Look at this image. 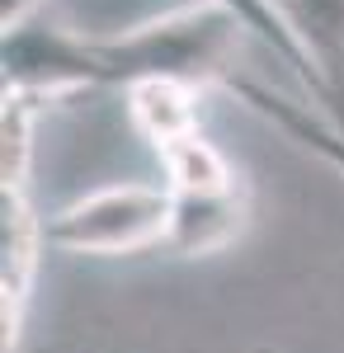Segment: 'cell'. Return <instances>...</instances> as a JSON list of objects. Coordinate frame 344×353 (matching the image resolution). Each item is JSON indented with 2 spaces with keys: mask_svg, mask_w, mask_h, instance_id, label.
Returning a JSON list of instances; mask_svg holds the SVG:
<instances>
[{
  "mask_svg": "<svg viewBox=\"0 0 344 353\" xmlns=\"http://www.w3.org/2000/svg\"><path fill=\"white\" fill-rule=\"evenodd\" d=\"M236 19L208 0H189L170 14L128 24L118 33H80L38 24V14L5 28V94H24L38 109L104 85L180 81L208 90L236 43Z\"/></svg>",
  "mask_w": 344,
  "mask_h": 353,
  "instance_id": "1",
  "label": "cell"
},
{
  "mask_svg": "<svg viewBox=\"0 0 344 353\" xmlns=\"http://www.w3.org/2000/svg\"><path fill=\"white\" fill-rule=\"evenodd\" d=\"M48 250L80 259H137L170 245V189L165 184H104L43 217Z\"/></svg>",
  "mask_w": 344,
  "mask_h": 353,
  "instance_id": "2",
  "label": "cell"
},
{
  "mask_svg": "<svg viewBox=\"0 0 344 353\" xmlns=\"http://www.w3.org/2000/svg\"><path fill=\"white\" fill-rule=\"evenodd\" d=\"M43 217L33 212L28 184H0V316H5V353L19 349L24 321L33 306V283L43 264Z\"/></svg>",
  "mask_w": 344,
  "mask_h": 353,
  "instance_id": "3",
  "label": "cell"
},
{
  "mask_svg": "<svg viewBox=\"0 0 344 353\" xmlns=\"http://www.w3.org/2000/svg\"><path fill=\"white\" fill-rule=\"evenodd\" d=\"M250 226V184H227V189H198L175 193L170 189V254L180 259H203L236 245Z\"/></svg>",
  "mask_w": 344,
  "mask_h": 353,
  "instance_id": "4",
  "label": "cell"
},
{
  "mask_svg": "<svg viewBox=\"0 0 344 353\" xmlns=\"http://www.w3.org/2000/svg\"><path fill=\"white\" fill-rule=\"evenodd\" d=\"M325 90V118L344 128V0H269Z\"/></svg>",
  "mask_w": 344,
  "mask_h": 353,
  "instance_id": "5",
  "label": "cell"
},
{
  "mask_svg": "<svg viewBox=\"0 0 344 353\" xmlns=\"http://www.w3.org/2000/svg\"><path fill=\"white\" fill-rule=\"evenodd\" d=\"M227 90L240 94V99L260 113L265 123H274L278 132H288L302 151L321 156L330 170H340V174H344V128L335 123V118H325V113L312 109V104H297V99L278 94V90H269V85H260V81H245V76H240V81L231 76Z\"/></svg>",
  "mask_w": 344,
  "mask_h": 353,
  "instance_id": "6",
  "label": "cell"
},
{
  "mask_svg": "<svg viewBox=\"0 0 344 353\" xmlns=\"http://www.w3.org/2000/svg\"><path fill=\"white\" fill-rule=\"evenodd\" d=\"M128 94V118L133 128L142 132L146 146H156L165 137L184 132V128H198V94L193 85H180V81H146V85H133L123 90Z\"/></svg>",
  "mask_w": 344,
  "mask_h": 353,
  "instance_id": "7",
  "label": "cell"
},
{
  "mask_svg": "<svg viewBox=\"0 0 344 353\" xmlns=\"http://www.w3.org/2000/svg\"><path fill=\"white\" fill-rule=\"evenodd\" d=\"M208 5L227 10L240 28H250L265 48H274V57H278V61H283V66H288V71L307 85V90H312V99H316L321 113H325V90H321V76L312 71V61L302 57V48L292 43V33L283 28V19L274 14V5H269V0H208Z\"/></svg>",
  "mask_w": 344,
  "mask_h": 353,
  "instance_id": "8",
  "label": "cell"
},
{
  "mask_svg": "<svg viewBox=\"0 0 344 353\" xmlns=\"http://www.w3.org/2000/svg\"><path fill=\"white\" fill-rule=\"evenodd\" d=\"M38 5L43 0H0V19H5V28H15V24H24V19H33Z\"/></svg>",
  "mask_w": 344,
  "mask_h": 353,
  "instance_id": "9",
  "label": "cell"
}]
</instances>
